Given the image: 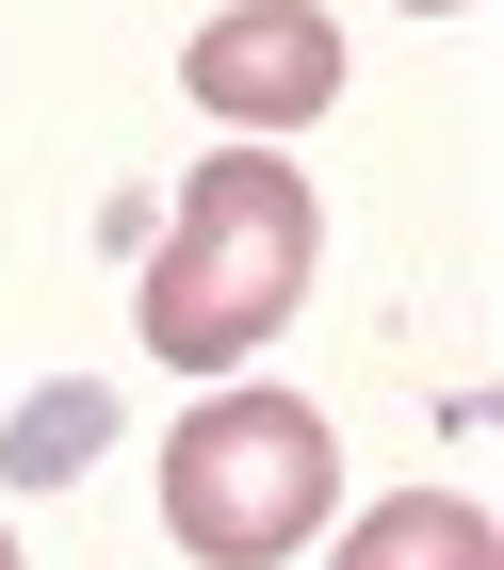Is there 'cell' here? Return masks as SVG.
<instances>
[{
	"label": "cell",
	"mask_w": 504,
	"mask_h": 570,
	"mask_svg": "<svg viewBox=\"0 0 504 570\" xmlns=\"http://www.w3.org/2000/svg\"><path fill=\"white\" fill-rule=\"evenodd\" d=\"M326 489H342V440H326L309 392H211L196 424L164 440V522H179L196 570H277V554H309Z\"/></svg>",
	"instance_id": "obj_2"
},
{
	"label": "cell",
	"mask_w": 504,
	"mask_h": 570,
	"mask_svg": "<svg viewBox=\"0 0 504 570\" xmlns=\"http://www.w3.org/2000/svg\"><path fill=\"white\" fill-rule=\"evenodd\" d=\"M309 179L277 164V147H228V164L179 179V228L164 262H147V343L179 358V375H228V358H260L277 326H294L309 294Z\"/></svg>",
	"instance_id": "obj_1"
},
{
	"label": "cell",
	"mask_w": 504,
	"mask_h": 570,
	"mask_svg": "<svg viewBox=\"0 0 504 570\" xmlns=\"http://www.w3.org/2000/svg\"><path fill=\"white\" fill-rule=\"evenodd\" d=\"M179 82H196V115H228V131H309L342 98V33L309 0H228V17L179 49Z\"/></svg>",
	"instance_id": "obj_3"
},
{
	"label": "cell",
	"mask_w": 504,
	"mask_h": 570,
	"mask_svg": "<svg viewBox=\"0 0 504 570\" xmlns=\"http://www.w3.org/2000/svg\"><path fill=\"white\" fill-rule=\"evenodd\" d=\"M0 570H17V538H0Z\"/></svg>",
	"instance_id": "obj_7"
},
{
	"label": "cell",
	"mask_w": 504,
	"mask_h": 570,
	"mask_svg": "<svg viewBox=\"0 0 504 570\" xmlns=\"http://www.w3.org/2000/svg\"><path fill=\"white\" fill-rule=\"evenodd\" d=\"M342 570H504L488 505H456V489H407V505H375V522L342 538Z\"/></svg>",
	"instance_id": "obj_4"
},
{
	"label": "cell",
	"mask_w": 504,
	"mask_h": 570,
	"mask_svg": "<svg viewBox=\"0 0 504 570\" xmlns=\"http://www.w3.org/2000/svg\"><path fill=\"white\" fill-rule=\"evenodd\" d=\"M82 440H98V407H82V392H49L33 424H17V473H82Z\"/></svg>",
	"instance_id": "obj_5"
},
{
	"label": "cell",
	"mask_w": 504,
	"mask_h": 570,
	"mask_svg": "<svg viewBox=\"0 0 504 570\" xmlns=\"http://www.w3.org/2000/svg\"><path fill=\"white\" fill-rule=\"evenodd\" d=\"M407 17H439V0H407Z\"/></svg>",
	"instance_id": "obj_6"
}]
</instances>
